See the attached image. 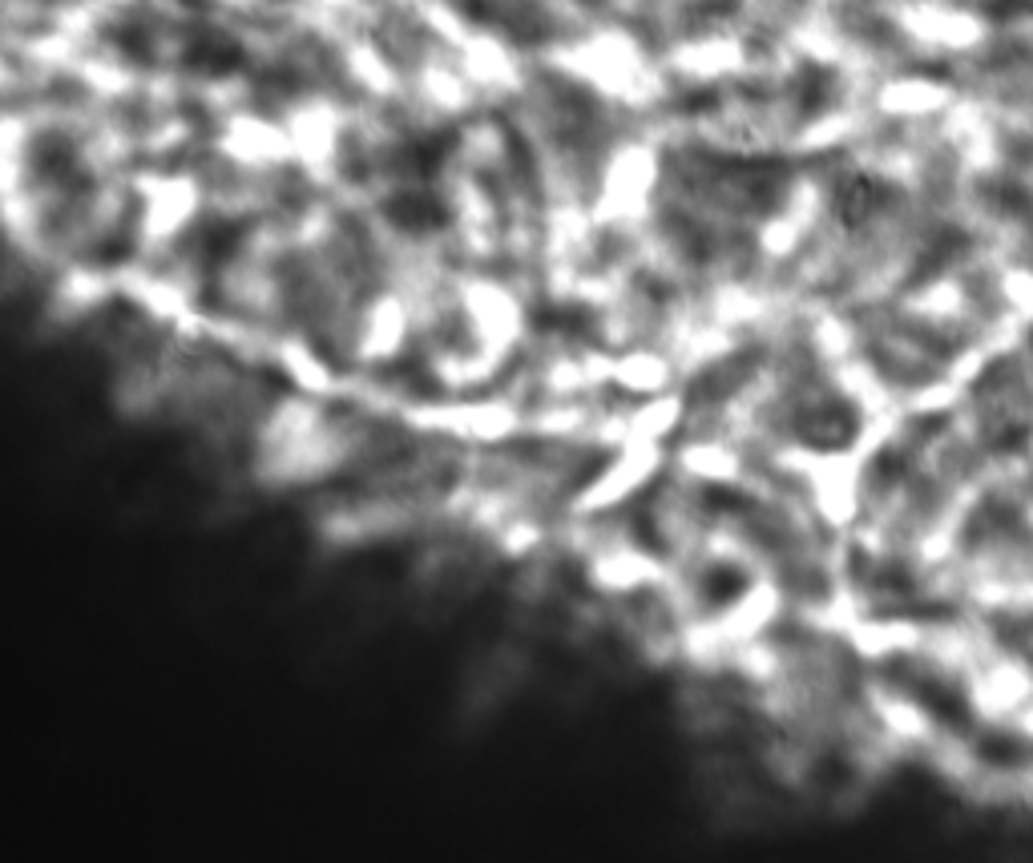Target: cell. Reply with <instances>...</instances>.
<instances>
[{
    "instance_id": "cell-1",
    "label": "cell",
    "mask_w": 1033,
    "mask_h": 863,
    "mask_svg": "<svg viewBox=\"0 0 1033 863\" xmlns=\"http://www.w3.org/2000/svg\"><path fill=\"white\" fill-rule=\"evenodd\" d=\"M880 199H884V187L872 173H852L835 187V218L844 226H864L880 211Z\"/></svg>"
},
{
    "instance_id": "cell-2",
    "label": "cell",
    "mask_w": 1033,
    "mask_h": 863,
    "mask_svg": "<svg viewBox=\"0 0 1033 863\" xmlns=\"http://www.w3.org/2000/svg\"><path fill=\"white\" fill-rule=\"evenodd\" d=\"M1030 444V436H1025V428H1018V424H1009L1001 436H997V452H1021Z\"/></svg>"
}]
</instances>
